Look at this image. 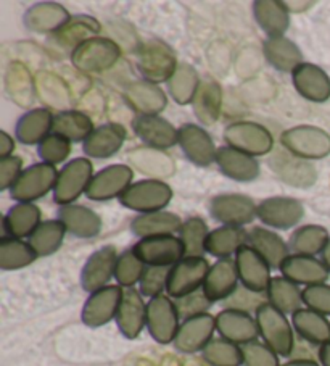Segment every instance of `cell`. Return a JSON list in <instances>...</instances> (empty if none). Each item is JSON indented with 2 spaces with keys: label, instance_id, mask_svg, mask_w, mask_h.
Here are the masks:
<instances>
[{
  "label": "cell",
  "instance_id": "cell-1",
  "mask_svg": "<svg viewBox=\"0 0 330 366\" xmlns=\"http://www.w3.org/2000/svg\"><path fill=\"white\" fill-rule=\"evenodd\" d=\"M259 337L269 345L279 357H291L295 349V330L287 315L279 312L269 302L255 313Z\"/></svg>",
  "mask_w": 330,
  "mask_h": 366
},
{
  "label": "cell",
  "instance_id": "cell-2",
  "mask_svg": "<svg viewBox=\"0 0 330 366\" xmlns=\"http://www.w3.org/2000/svg\"><path fill=\"white\" fill-rule=\"evenodd\" d=\"M121 59V47L110 37L95 36L73 50L71 63L82 74L105 73Z\"/></svg>",
  "mask_w": 330,
  "mask_h": 366
},
{
  "label": "cell",
  "instance_id": "cell-3",
  "mask_svg": "<svg viewBox=\"0 0 330 366\" xmlns=\"http://www.w3.org/2000/svg\"><path fill=\"white\" fill-rule=\"evenodd\" d=\"M282 147L301 160H321L330 155V134L322 128L300 124L281 134Z\"/></svg>",
  "mask_w": 330,
  "mask_h": 366
},
{
  "label": "cell",
  "instance_id": "cell-4",
  "mask_svg": "<svg viewBox=\"0 0 330 366\" xmlns=\"http://www.w3.org/2000/svg\"><path fill=\"white\" fill-rule=\"evenodd\" d=\"M94 165L86 157L69 160L59 172L54 189V202L60 207L73 205L82 194H86L94 178Z\"/></svg>",
  "mask_w": 330,
  "mask_h": 366
},
{
  "label": "cell",
  "instance_id": "cell-5",
  "mask_svg": "<svg viewBox=\"0 0 330 366\" xmlns=\"http://www.w3.org/2000/svg\"><path fill=\"white\" fill-rule=\"evenodd\" d=\"M171 199H173L171 186L164 181L150 178L132 182V186L119 197V202L128 210L144 214L164 210Z\"/></svg>",
  "mask_w": 330,
  "mask_h": 366
},
{
  "label": "cell",
  "instance_id": "cell-6",
  "mask_svg": "<svg viewBox=\"0 0 330 366\" xmlns=\"http://www.w3.org/2000/svg\"><path fill=\"white\" fill-rule=\"evenodd\" d=\"M59 178V172L49 163H34V165L23 169L20 178L10 189V197L18 204H34L36 200L54 191Z\"/></svg>",
  "mask_w": 330,
  "mask_h": 366
},
{
  "label": "cell",
  "instance_id": "cell-7",
  "mask_svg": "<svg viewBox=\"0 0 330 366\" xmlns=\"http://www.w3.org/2000/svg\"><path fill=\"white\" fill-rule=\"evenodd\" d=\"M177 65H179V61H177L173 49L163 41L151 39L145 42L139 50L137 68L144 79L150 81V83H168Z\"/></svg>",
  "mask_w": 330,
  "mask_h": 366
},
{
  "label": "cell",
  "instance_id": "cell-8",
  "mask_svg": "<svg viewBox=\"0 0 330 366\" xmlns=\"http://www.w3.org/2000/svg\"><path fill=\"white\" fill-rule=\"evenodd\" d=\"M224 141L251 157H263L274 150V137L266 126L255 122H234L226 126Z\"/></svg>",
  "mask_w": 330,
  "mask_h": 366
},
{
  "label": "cell",
  "instance_id": "cell-9",
  "mask_svg": "<svg viewBox=\"0 0 330 366\" xmlns=\"http://www.w3.org/2000/svg\"><path fill=\"white\" fill-rule=\"evenodd\" d=\"M208 212L221 226L242 228L258 218V205L250 195L245 194H219L209 200Z\"/></svg>",
  "mask_w": 330,
  "mask_h": 366
},
{
  "label": "cell",
  "instance_id": "cell-10",
  "mask_svg": "<svg viewBox=\"0 0 330 366\" xmlns=\"http://www.w3.org/2000/svg\"><path fill=\"white\" fill-rule=\"evenodd\" d=\"M174 299L168 294L158 295L147 302V331L155 342L161 345L173 344L181 326Z\"/></svg>",
  "mask_w": 330,
  "mask_h": 366
},
{
  "label": "cell",
  "instance_id": "cell-11",
  "mask_svg": "<svg viewBox=\"0 0 330 366\" xmlns=\"http://www.w3.org/2000/svg\"><path fill=\"white\" fill-rule=\"evenodd\" d=\"M209 267L205 257H184L171 267L166 294L171 299H181L203 289Z\"/></svg>",
  "mask_w": 330,
  "mask_h": 366
},
{
  "label": "cell",
  "instance_id": "cell-12",
  "mask_svg": "<svg viewBox=\"0 0 330 366\" xmlns=\"http://www.w3.org/2000/svg\"><path fill=\"white\" fill-rule=\"evenodd\" d=\"M134 181V172L129 165H110L94 174L86 191V197L94 202H108L119 199Z\"/></svg>",
  "mask_w": 330,
  "mask_h": 366
},
{
  "label": "cell",
  "instance_id": "cell-13",
  "mask_svg": "<svg viewBox=\"0 0 330 366\" xmlns=\"http://www.w3.org/2000/svg\"><path fill=\"white\" fill-rule=\"evenodd\" d=\"M123 290L124 289L121 286L115 284V286H106L89 294L81 312L82 323L95 330V327H101L116 320L118 308L123 299Z\"/></svg>",
  "mask_w": 330,
  "mask_h": 366
},
{
  "label": "cell",
  "instance_id": "cell-14",
  "mask_svg": "<svg viewBox=\"0 0 330 366\" xmlns=\"http://www.w3.org/2000/svg\"><path fill=\"white\" fill-rule=\"evenodd\" d=\"M118 250L115 245H104L87 258L81 271V286L86 292L92 294L95 290L110 286L113 277H115Z\"/></svg>",
  "mask_w": 330,
  "mask_h": 366
},
{
  "label": "cell",
  "instance_id": "cell-15",
  "mask_svg": "<svg viewBox=\"0 0 330 366\" xmlns=\"http://www.w3.org/2000/svg\"><path fill=\"white\" fill-rule=\"evenodd\" d=\"M132 249L147 267H173L186 257L179 236L145 237Z\"/></svg>",
  "mask_w": 330,
  "mask_h": 366
},
{
  "label": "cell",
  "instance_id": "cell-16",
  "mask_svg": "<svg viewBox=\"0 0 330 366\" xmlns=\"http://www.w3.org/2000/svg\"><path fill=\"white\" fill-rule=\"evenodd\" d=\"M304 207L294 197H269L258 205V219L271 229L287 231L301 222Z\"/></svg>",
  "mask_w": 330,
  "mask_h": 366
},
{
  "label": "cell",
  "instance_id": "cell-17",
  "mask_svg": "<svg viewBox=\"0 0 330 366\" xmlns=\"http://www.w3.org/2000/svg\"><path fill=\"white\" fill-rule=\"evenodd\" d=\"M216 332V317L211 313H203L199 317L184 320L177 336L174 339L176 350L186 355H194V353H201L205 347L214 339Z\"/></svg>",
  "mask_w": 330,
  "mask_h": 366
},
{
  "label": "cell",
  "instance_id": "cell-18",
  "mask_svg": "<svg viewBox=\"0 0 330 366\" xmlns=\"http://www.w3.org/2000/svg\"><path fill=\"white\" fill-rule=\"evenodd\" d=\"M132 129L147 147L168 150L179 142V129L160 115H136Z\"/></svg>",
  "mask_w": 330,
  "mask_h": 366
},
{
  "label": "cell",
  "instance_id": "cell-19",
  "mask_svg": "<svg viewBox=\"0 0 330 366\" xmlns=\"http://www.w3.org/2000/svg\"><path fill=\"white\" fill-rule=\"evenodd\" d=\"M116 326L126 339L134 340L147 327V302L141 290L129 287L123 290V299L116 313Z\"/></svg>",
  "mask_w": 330,
  "mask_h": 366
},
{
  "label": "cell",
  "instance_id": "cell-20",
  "mask_svg": "<svg viewBox=\"0 0 330 366\" xmlns=\"http://www.w3.org/2000/svg\"><path fill=\"white\" fill-rule=\"evenodd\" d=\"M179 147L187 157L189 162H192L196 167H209L216 163L218 147L214 145L211 136L208 134L205 128L200 124L186 123L179 128Z\"/></svg>",
  "mask_w": 330,
  "mask_h": 366
},
{
  "label": "cell",
  "instance_id": "cell-21",
  "mask_svg": "<svg viewBox=\"0 0 330 366\" xmlns=\"http://www.w3.org/2000/svg\"><path fill=\"white\" fill-rule=\"evenodd\" d=\"M234 260H236L240 284L246 289L255 290V292L266 294V289H268L272 280V268L269 267L268 262H266L255 249L250 247L249 244L244 245V247L237 252Z\"/></svg>",
  "mask_w": 330,
  "mask_h": 366
},
{
  "label": "cell",
  "instance_id": "cell-22",
  "mask_svg": "<svg viewBox=\"0 0 330 366\" xmlns=\"http://www.w3.org/2000/svg\"><path fill=\"white\" fill-rule=\"evenodd\" d=\"M216 332L219 337L231 340L237 345H245L259 337L256 318L240 310L224 308L216 315Z\"/></svg>",
  "mask_w": 330,
  "mask_h": 366
},
{
  "label": "cell",
  "instance_id": "cell-23",
  "mask_svg": "<svg viewBox=\"0 0 330 366\" xmlns=\"http://www.w3.org/2000/svg\"><path fill=\"white\" fill-rule=\"evenodd\" d=\"M123 97L136 115H160L166 109L168 96L160 86L139 79L126 86Z\"/></svg>",
  "mask_w": 330,
  "mask_h": 366
},
{
  "label": "cell",
  "instance_id": "cell-24",
  "mask_svg": "<svg viewBox=\"0 0 330 366\" xmlns=\"http://www.w3.org/2000/svg\"><path fill=\"white\" fill-rule=\"evenodd\" d=\"M295 91L309 102L322 104L330 99V78L321 66L314 63H301L291 73Z\"/></svg>",
  "mask_w": 330,
  "mask_h": 366
},
{
  "label": "cell",
  "instance_id": "cell-25",
  "mask_svg": "<svg viewBox=\"0 0 330 366\" xmlns=\"http://www.w3.org/2000/svg\"><path fill=\"white\" fill-rule=\"evenodd\" d=\"M126 137H128V131L123 124L119 123H105L97 126L92 131L84 144H82V150L91 159H110V157L116 155L124 145Z\"/></svg>",
  "mask_w": 330,
  "mask_h": 366
},
{
  "label": "cell",
  "instance_id": "cell-26",
  "mask_svg": "<svg viewBox=\"0 0 330 366\" xmlns=\"http://www.w3.org/2000/svg\"><path fill=\"white\" fill-rule=\"evenodd\" d=\"M269 168L281 181L301 189L313 186L317 178L316 168L308 160L298 159L287 150L272 155L269 160Z\"/></svg>",
  "mask_w": 330,
  "mask_h": 366
},
{
  "label": "cell",
  "instance_id": "cell-27",
  "mask_svg": "<svg viewBox=\"0 0 330 366\" xmlns=\"http://www.w3.org/2000/svg\"><path fill=\"white\" fill-rule=\"evenodd\" d=\"M240 286L236 260L224 258V260H216L206 274L203 290L208 295V299L216 302H224L236 292Z\"/></svg>",
  "mask_w": 330,
  "mask_h": 366
},
{
  "label": "cell",
  "instance_id": "cell-28",
  "mask_svg": "<svg viewBox=\"0 0 330 366\" xmlns=\"http://www.w3.org/2000/svg\"><path fill=\"white\" fill-rule=\"evenodd\" d=\"M216 165L226 178L237 182H251L258 179L261 173V167L255 157L240 152L229 145H223L218 149Z\"/></svg>",
  "mask_w": 330,
  "mask_h": 366
},
{
  "label": "cell",
  "instance_id": "cell-29",
  "mask_svg": "<svg viewBox=\"0 0 330 366\" xmlns=\"http://www.w3.org/2000/svg\"><path fill=\"white\" fill-rule=\"evenodd\" d=\"M71 20L69 11L56 2H39L26 10L24 26L37 34H55Z\"/></svg>",
  "mask_w": 330,
  "mask_h": 366
},
{
  "label": "cell",
  "instance_id": "cell-30",
  "mask_svg": "<svg viewBox=\"0 0 330 366\" xmlns=\"http://www.w3.org/2000/svg\"><path fill=\"white\" fill-rule=\"evenodd\" d=\"M279 269H281L282 276L287 277V280L304 287L314 286V284H324L330 276V271L322 263V260L308 255L291 254Z\"/></svg>",
  "mask_w": 330,
  "mask_h": 366
},
{
  "label": "cell",
  "instance_id": "cell-31",
  "mask_svg": "<svg viewBox=\"0 0 330 366\" xmlns=\"http://www.w3.org/2000/svg\"><path fill=\"white\" fill-rule=\"evenodd\" d=\"M100 23L91 15H74L65 26L52 37L54 46L59 50H69L73 54L81 44L92 39L100 33Z\"/></svg>",
  "mask_w": 330,
  "mask_h": 366
},
{
  "label": "cell",
  "instance_id": "cell-32",
  "mask_svg": "<svg viewBox=\"0 0 330 366\" xmlns=\"http://www.w3.org/2000/svg\"><path fill=\"white\" fill-rule=\"evenodd\" d=\"M59 219L65 224L69 234L78 239L97 237L101 231V218L86 205L60 207Z\"/></svg>",
  "mask_w": 330,
  "mask_h": 366
},
{
  "label": "cell",
  "instance_id": "cell-33",
  "mask_svg": "<svg viewBox=\"0 0 330 366\" xmlns=\"http://www.w3.org/2000/svg\"><path fill=\"white\" fill-rule=\"evenodd\" d=\"M55 115L49 109H33L20 117L15 126V137L23 145H39L54 131Z\"/></svg>",
  "mask_w": 330,
  "mask_h": 366
},
{
  "label": "cell",
  "instance_id": "cell-34",
  "mask_svg": "<svg viewBox=\"0 0 330 366\" xmlns=\"http://www.w3.org/2000/svg\"><path fill=\"white\" fill-rule=\"evenodd\" d=\"M182 219L179 214L173 212H154L144 213L131 222L132 234L139 239L155 237V236H174L182 228Z\"/></svg>",
  "mask_w": 330,
  "mask_h": 366
},
{
  "label": "cell",
  "instance_id": "cell-35",
  "mask_svg": "<svg viewBox=\"0 0 330 366\" xmlns=\"http://www.w3.org/2000/svg\"><path fill=\"white\" fill-rule=\"evenodd\" d=\"M263 54L269 65L281 73H294L304 63L300 47L285 36L268 37L263 42Z\"/></svg>",
  "mask_w": 330,
  "mask_h": 366
},
{
  "label": "cell",
  "instance_id": "cell-36",
  "mask_svg": "<svg viewBox=\"0 0 330 366\" xmlns=\"http://www.w3.org/2000/svg\"><path fill=\"white\" fill-rule=\"evenodd\" d=\"M128 162L141 173L151 176V179L161 181L176 173V163L164 150L139 147L128 154Z\"/></svg>",
  "mask_w": 330,
  "mask_h": 366
},
{
  "label": "cell",
  "instance_id": "cell-37",
  "mask_svg": "<svg viewBox=\"0 0 330 366\" xmlns=\"http://www.w3.org/2000/svg\"><path fill=\"white\" fill-rule=\"evenodd\" d=\"M249 245L255 249L272 269H279L290 257V247L284 239L268 228H251L249 231Z\"/></svg>",
  "mask_w": 330,
  "mask_h": 366
},
{
  "label": "cell",
  "instance_id": "cell-38",
  "mask_svg": "<svg viewBox=\"0 0 330 366\" xmlns=\"http://www.w3.org/2000/svg\"><path fill=\"white\" fill-rule=\"evenodd\" d=\"M296 336L311 345L321 347L330 340V321L327 317L303 307L291 315Z\"/></svg>",
  "mask_w": 330,
  "mask_h": 366
},
{
  "label": "cell",
  "instance_id": "cell-39",
  "mask_svg": "<svg viewBox=\"0 0 330 366\" xmlns=\"http://www.w3.org/2000/svg\"><path fill=\"white\" fill-rule=\"evenodd\" d=\"M42 223V212L36 204H15L4 217L5 236L15 239H29Z\"/></svg>",
  "mask_w": 330,
  "mask_h": 366
},
{
  "label": "cell",
  "instance_id": "cell-40",
  "mask_svg": "<svg viewBox=\"0 0 330 366\" xmlns=\"http://www.w3.org/2000/svg\"><path fill=\"white\" fill-rule=\"evenodd\" d=\"M192 109L196 119L205 126H213L221 118L223 110V89L214 79H203L196 91Z\"/></svg>",
  "mask_w": 330,
  "mask_h": 366
},
{
  "label": "cell",
  "instance_id": "cell-41",
  "mask_svg": "<svg viewBox=\"0 0 330 366\" xmlns=\"http://www.w3.org/2000/svg\"><path fill=\"white\" fill-rule=\"evenodd\" d=\"M249 244V232L237 226H219L209 231L206 239V254L218 260L236 257L237 252Z\"/></svg>",
  "mask_w": 330,
  "mask_h": 366
},
{
  "label": "cell",
  "instance_id": "cell-42",
  "mask_svg": "<svg viewBox=\"0 0 330 366\" xmlns=\"http://www.w3.org/2000/svg\"><path fill=\"white\" fill-rule=\"evenodd\" d=\"M253 15L268 37L284 36L290 26L289 10L279 0H256L253 2Z\"/></svg>",
  "mask_w": 330,
  "mask_h": 366
},
{
  "label": "cell",
  "instance_id": "cell-43",
  "mask_svg": "<svg viewBox=\"0 0 330 366\" xmlns=\"http://www.w3.org/2000/svg\"><path fill=\"white\" fill-rule=\"evenodd\" d=\"M268 302L284 315H294L303 308V290L298 284L287 280L285 276H272L266 289Z\"/></svg>",
  "mask_w": 330,
  "mask_h": 366
},
{
  "label": "cell",
  "instance_id": "cell-44",
  "mask_svg": "<svg viewBox=\"0 0 330 366\" xmlns=\"http://www.w3.org/2000/svg\"><path fill=\"white\" fill-rule=\"evenodd\" d=\"M95 129L92 118L81 110H60L54 118L55 134L66 137L69 142H82Z\"/></svg>",
  "mask_w": 330,
  "mask_h": 366
},
{
  "label": "cell",
  "instance_id": "cell-45",
  "mask_svg": "<svg viewBox=\"0 0 330 366\" xmlns=\"http://www.w3.org/2000/svg\"><path fill=\"white\" fill-rule=\"evenodd\" d=\"M330 241L329 231L319 224H304L296 228L289 239L290 252L295 255H321Z\"/></svg>",
  "mask_w": 330,
  "mask_h": 366
},
{
  "label": "cell",
  "instance_id": "cell-46",
  "mask_svg": "<svg viewBox=\"0 0 330 366\" xmlns=\"http://www.w3.org/2000/svg\"><path fill=\"white\" fill-rule=\"evenodd\" d=\"M200 83L201 81L196 69L192 65H189V63L181 61L166 84L171 99L177 105H189L194 102V97L196 91H199Z\"/></svg>",
  "mask_w": 330,
  "mask_h": 366
},
{
  "label": "cell",
  "instance_id": "cell-47",
  "mask_svg": "<svg viewBox=\"0 0 330 366\" xmlns=\"http://www.w3.org/2000/svg\"><path fill=\"white\" fill-rule=\"evenodd\" d=\"M66 232L65 224L60 219H47V222H42L37 226L28 242L34 249L37 257H49L61 247L65 242Z\"/></svg>",
  "mask_w": 330,
  "mask_h": 366
},
{
  "label": "cell",
  "instance_id": "cell-48",
  "mask_svg": "<svg viewBox=\"0 0 330 366\" xmlns=\"http://www.w3.org/2000/svg\"><path fill=\"white\" fill-rule=\"evenodd\" d=\"M37 254L24 239L4 236L0 239V268L4 271H15L34 263Z\"/></svg>",
  "mask_w": 330,
  "mask_h": 366
},
{
  "label": "cell",
  "instance_id": "cell-49",
  "mask_svg": "<svg viewBox=\"0 0 330 366\" xmlns=\"http://www.w3.org/2000/svg\"><path fill=\"white\" fill-rule=\"evenodd\" d=\"M201 360L208 366H244L242 347L227 339L216 337L201 352Z\"/></svg>",
  "mask_w": 330,
  "mask_h": 366
},
{
  "label": "cell",
  "instance_id": "cell-50",
  "mask_svg": "<svg viewBox=\"0 0 330 366\" xmlns=\"http://www.w3.org/2000/svg\"><path fill=\"white\" fill-rule=\"evenodd\" d=\"M209 236L208 224L200 217H190L182 223L179 239L186 257H203L206 254V239Z\"/></svg>",
  "mask_w": 330,
  "mask_h": 366
},
{
  "label": "cell",
  "instance_id": "cell-51",
  "mask_svg": "<svg viewBox=\"0 0 330 366\" xmlns=\"http://www.w3.org/2000/svg\"><path fill=\"white\" fill-rule=\"evenodd\" d=\"M145 264L141 258L137 257L134 249H126L121 252L118 257L116 262V269H115V280L118 286L123 289L136 287V284L141 282L142 274L145 271Z\"/></svg>",
  "mask_w": 330,
  "mask_h": 366
},
{
  "label": "cell",
  "instance_id": "cell-52",
  "mask_svg": "<svg viewBox=\"0 0 330 366\" xmlns=\"http://www.w3.org/2000/svg\"><path fill=\"white\" fill-rule=\"evenodd\" d=\"M69 154H71V142H69L66 137L55 134V132H50V134L37 145V155H39V159L44 163H49V165L54 167L59 165V163L66 162Z\"/></svg>",
  "mask_w": 330,
  "mask_h": 366
},
{
  "label": "cell",
  "instance_id": "cell-53",
  "mask_svg": "<svg viewBox=\"0 0 330 366\" xmlns=\"http://www.w3.org/2000/svg\"><path fill=\"white\" fill-rule=\"evenodd\" d=\"M169 271L171 267H145L142 280L139 282V290L144 297L154 299L166 292Z\"/></svg>",
  "mask_w": 330,
  "mask_h": 366
},
{
  "label": "cell",
  "instance_id": "cell-54",
  "mask_svg": "<svg viewBox=\"0 0 330 366\" xmlns=\"http://www.w3.org/2000/svg\"><path fill=\"white\" fill-rule=\"evenodd\" d=\"M266 302H268L266 294L255 292V290L246 289L245 286L240 284L236 292H234L229 299L223 302V307L231 308V310L246 312L251 315V313H256L259 308L266 304Z\"/></svg>",
  "mask_w": 330,
  "mask_h": 366
},
{
  "label": "cell",
  "instance_id": "cell-55",
  "mask_svg": "<svg viewBox=\"0 0 330 366\" xmlns=\"http://www.w3.org/2000/svg\"><path fill=\"white\" fill-rule=\"evenodd\" d=\"M244 366H281L279 355L263 340H253L242 345Z\"/></svg>",
  "mask_w": 330,
  "mask_h": 366
},
{
  "label": "cell",
  "instance_id": "cell-56",
  "mask_svg": "<svg viewBox=\"0 0 330 366\" xmlns=\"http://www.w3.org/2000/svg\"><path fill=\"white\" fill-rule=\"evenodd\" d=\"M174 304L177 308V313H179L181 320H187V318H194L199 317V315L208 313L209 308H211L213 302L208 299V295L205 294V290H195L192 294L184 295L181 299H174Z\"/></svg>",
  "mask_w": 330,
  "mask_h": 366
},
{
  "label": "cell",
  "instance_id": "cell-57",
  "mask_svg": "<svg viewBox=\"0 0 330 366\" xmlns=\"http://www.w3.org/2000/svg\"><path fill=\"white\" fill-rule=\"evenodd\" d=\"M303 304L324 317H330V284H314L303 289Z\"/></svg>",
  "mask_w": 330,
  "mask_h": 366
},
{
  "label": "cell",
  "instance_id": "cell-58",
  "mask_svg": "<svg viewBox=\"0 0 330 366\" xmlns=\"http://www.w3.org/2000/svg\"><path fill=\"white\" fill-rule=\"evenodd\" d=\"M21 173L23 160L20 157L11 155L7 159H0V191H10Z\"/></svg>",
  "mask_w": 330,
  "mask_h": 366
},
{
  "label": "cell",
  "instance_id": "cell-59",
  "mask_svg": "<svg viewBox=\"0 0 330 366\" xmlns=\"http://www.w3.org/2000/svg\"><path fill=\"white\" fill-rule=\"evenodd\" d=\"M7 78H9V81L11 79V83H9V86L16 84L15 87H10V89H14V96H21V97L26 96V99H29V102L33 100L31 99V94H28V92H29V89H33L34 84H33V81H31V76L28 74L26 68L21 65L20 79H18V63H11Z\"/></svg>",
  "mask_w": 330,
  "mask_h": 366
},
{
  "label": "cell",
  "instance_id": "cell-60",
  "mask_svg": "<svg viewBox=\"0 0 330 366\" xmlns=\"http://www.w3.org/2000/svg\"><path fill=\"white\" fill-rule=\"evenodd\" d=\"M15 139L7 131H0V159H7L14 155Z\"/></svg>",
  "mask_w": 330,
  "mask_h": 366
},
{
  "label": "cell",
  "instance_id": "cell-61",
  "mask_svg": "<svg viewBox=\"0 0 330 366\" xmlns=\"http://www.w3.org/2000/svg\"><path fill=\"white\" fill-rule=\"evenodd\" d=\"M317 360H319L321 366H330V340L319 347V350H317Z\"/></svg>",
  "mask_w": 330,
  "mask_h": 366
},
{
  "label": "cell",
  "instance_id": "cell-62",
  "mask_svg": "<svg viewBox=\"0 0 330 366\" xmlns=\"http://www.w3.org/2000/svg\"><path fill=\"white\" fill-rule=\"evenodd\" d=\"M281 366H321V365L313 358H291L289 362L281 363Z\"/></svg>",
  "mask_w": 330,
  "mask_h": 366
},
{
  "label": "cell",
  "instance_id": "cell-63",
  "mask_svg": "<svg viewBox=\"0 0 330 366\" xmlns=\"http://www.w3.org/2000/svg\"><path fill=\"white\" fill-rule=\"evenodd\" d=\"M321 260H322V263L326 264V267H327L329 271H330V241L327 242V245H326V247H324V250H322Z\"/></svg>",
  "mask_w": 330,
  "mask_h": 366
},
{
  "label": "cell",
  "instance_id": "cell-64",
  "mask_svg": "<svg viewBox=\"0 0 330 366\" xmlns=\"http://www.w3.org/2000/svg\"><path fill=\"white\" fill-rule=\"evenodd\" d=\"M181 366H203L200 362H195V360H189V362H184Z\"/></svg>",
  "mask_w": 330,
  "mask_h": 366
}]
</instances>
